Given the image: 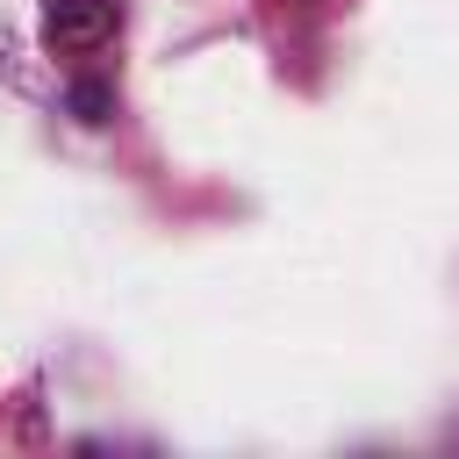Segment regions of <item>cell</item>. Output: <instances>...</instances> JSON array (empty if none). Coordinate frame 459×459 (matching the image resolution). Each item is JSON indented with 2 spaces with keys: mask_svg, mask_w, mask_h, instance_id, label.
<instances>
[{
  "mask_svg": "<svg viewBox=\"0 0 459 459\" xmlns=\"http://www.w3.org/2000/svg\"><path fill=\"white\" fill-rule=\"evenodd\" d=\"M115 0H50L43 7V43L50 50H93L115 36Z\"/></svg>",
  "mask_w": 459,
  "mask_h": 459,
  "instance_id": "cell-1",
  "label": "cell"
},
{
  "mask_svg": "<svg viewBox=\"0 0 459 459\" xmlns=\"http://www.w3.org/2000/svg\"><path fill=\"white\" fill-rule=\"evenodd\" d=\"M108 108H115V93H108L100 79H79V86H72V115H79V122H108Z\"/></svg>",
  "mask_w": 459,
  "mask_h": 459,
  "instance_id": "cell-2",
  "label": "cell"
}]
</instances>
